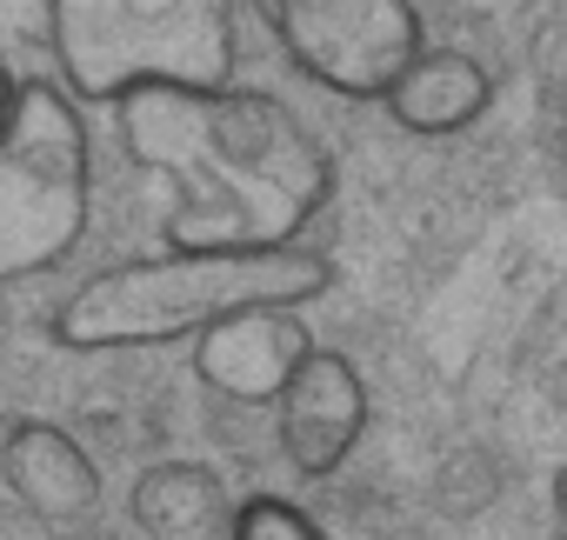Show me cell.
Returning <instances> with one entry per match:
<instances>
[{
	"mask_svg": "<svg viewBox=\"0 0 567 540\" xmlns=\"http://www.w3.org/2000/svg\"><path fill=\"white\" fill-rule=\"evenodd\" d=\"M121 154L167 180V247H308L334 200L328 141L267 87H141L114 107Z\"/></svg>",
	"mask_w": 567,
	"mask_h": 540,
	"instance_id": "cell-1",
	"label": "cell"
},
{
	"mask_svg": "<svg viewBox=\"0 0 567 540\" xmlns=\"http://www.w3.org/2000/svg\"><path fill=\"white\" fill-rule=\"evenodd\" d=\"M328 288L334 260L321 247H161L87 274L48 314V341L68 354L167 347L260 308H308Z\"/></svg>",
	"mask_w": 567,
	"mask_h": 540,
	"instance_id": "cell-2",
	"label": "cell"
},
{
	"mask_svg": "<svg viewBox=\"0 0 567 540\" xmlns=\"http://www.w3.org/2000/svg\"><path fill=\"white\" fill-rule=\"evenodd\" d=\"M54 74L87 107L141 87H227L240 54L234 0H41Z\"/></svg>",
	"mask_w": 567,
	"mask_h": 540,
	"instance_id": "cell-3",
	"label": "cell"
},
{
	"mask_svg": "<svg viewBox=\"0 0 567 540\" xmlns=\"http://www.w3.org/2000/svg\"><path fill=\"white\" fill-rule=\"evenodd\" d=\"M94 214L87 101L61 74H21L0 141V281H34L81 247Z\"/></svg>",
	"mask_w": 567,
	"mask_h": 540,
	"instance_id": "cell-4",
	"label": "cell"
},
{
	"mask_svg": "<svg viewBox=\"0 0 567 540\" xmlns=\"http://www.w3.org/2000/svg\"><path fill=\"white\" fill-rule=\"evenodd\" d=\"M254 14L308 87L361 107H388V94L427 54L414 0H254Z\"/></svg>",
	"mask_w": 567,
	"mask_h": 540,
	"instance_id": "cell-5",
	"label": "cell"
},
{
	"mask_svg": "<svg viewBox=\"0 0 567 540\" xmlns=\"http://www.w3.org/2000/svg\"><path fill=\"white\" fill-rule=\"evenodd\" d=\"M368 414H374V401H368L361 367L341 347H315L308 367L295 374V387L274 407V440H280L295 474L328 480L354 460V447L368 434Z\"/></svg>",
	"mask_w": 567,
	"mask_h": 540,
	"instance_id": "cell-6",
	"label": "cell"
},
{
	"mask_svg": "<svg viewBox=\"0 0 567 540\" xmlns=\"http://www.w3.org/2000/svg\"><path fill=\"white\" fill-rule=\"evenodd\" d=\"M0 474H8V494L54 540L94 533L107 480H101V460L81 447L74 427H61V420H14L8 440H0Z\"/></svg>",
	"mask_w": 567,
	"mask_h": 540,
	"instance_id": "cell-7",
	"label": "cell"
},
{
	"mask_svg": "<svg viewBox=\"0 0 567 540\" xmlns=\"http://www.w3.org/2000/svg\"><path fill=\"white\" fill-rule=\"evenodd\" d=\"M315 347L321 341L301 321V308H260L194 341V381L234 407H280V394L295 387Z\"/></svg>",
	"mask_w": 567,
	"mask_h": 540,
	"instance_id": "cell-8",
	"label": "cell"
},
{
	"mask_svg": "<svg viewBox=\"0 0 567 540\" xmlns=\"http://www.w3.org/2000/svg\"><path fill=\"white\" fill-rule=\"evenodd\" d=\"M127 513L147 540H234L240 500H227V480L200 460H154L134 474Z\"/></svg>",
	"mask_w": 567,
	"mask_h": 540,
	"instance_id": "cell-9",
	"label": "cell"
},
{
	"mask_svg": "<svg viewBox=\"0 0 567 540\" xmlns=\"http://www.w3.org/2000/svg\"><path fill=\"white\" fill-rule=\"evenodd\" d=\"M487 107H494V74L467 48H427L408 68V81L388 94V121L421 141H447V134L474 127Z\"/></svg>",
	"mask_w": 567,
	"mask_h": 540,
	"instance_id": "cell-10",
	"label": "cell"
},
{
	"mask_svg": "<svg viewBox=\"0 0 567 540\" xmlns=\"http://www.w3.org/2000/svg\"><path fill=\"white\" fill-rule=\"evenodd\" d=\"M234 540H328L321 520L288 500V494H247L240 513H234Z\"/></svg>",
	"mask_w": 567,
	"mask_h": 540,
	"instance_id": "cell-11",
	"label": "cell"
},
{
	"mask_svg": "<svg viewBox=\"0 0 567 540\" xmlns=\"http://www.w3.org/2000/svg\"><path fill=\"white\" fill-rule=\"evenodd\" d=\"M554 507H560V520H567V460L554 467Z\"/></svg>",
	"mask_w": 567,
	"mask_h": 540,
	"instance_id": "cell-12",
	"label": "cell"
}]
</instances>
